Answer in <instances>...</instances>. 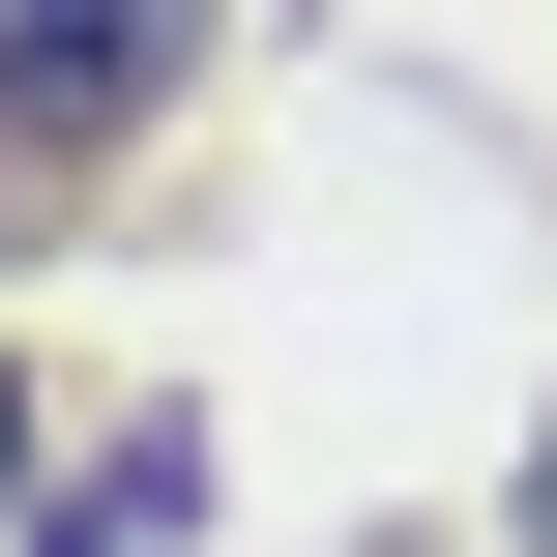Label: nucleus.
<instances>
[{
    "mask_svg": "<svg viewBox=\"0 0 557 557\" xmlns=\"http://www.w3.org/2000/svg\"><path fill=\"white\" fill-rule=\"evenodd\" d=\"M499 557H557V441H529V499H499Z\"/></svg>",
    "mask_w": 557,
    "mask_h": 557,
    "instance_id": "obj_2",
    "label": "nucleus"
},
{
    "mask_svg": "<svg viewBox=\"0 0 557 557\" xmlns=\"http://www.w3.org/2000/svg\"><path fill=\"white\" fill-rule=\"evenodd\" d=\"M176 88V29H0V147H117Z\"/></svg>",
    "mask_w": 557,
    "mask_h": 557,
    "instance_id": "obj_1",
    "label": "nucleus"
}]
</instances>
